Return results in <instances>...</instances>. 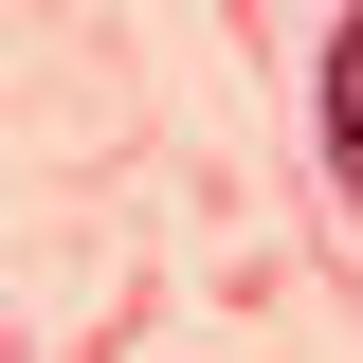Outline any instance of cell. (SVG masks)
<instances>
[{"mask_svg":"<svg viewBox=\"0 0 363 363\" xmlns=\"http://www.w3.org/2000/svg\"><path fill=\"white\" fill-rule=\"evenodd\" d=\"M327 164L363 182V18H327Z\"/></svg>","mask_w":363,"mask_h":363,"instance_id":"cell-1","label":"cell"}]
</instances>
